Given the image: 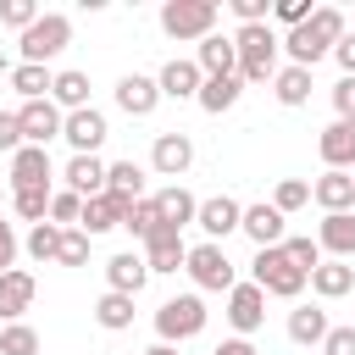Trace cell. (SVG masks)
<instances>
[{
    "instance_id": "cell-1",
    "label": "cell",
    "mask_w": 355,
    "mask_h": 355,
    "mask_svg": "<svg viewBox=\"0 0 355 355\" xmlns=\"http://www.w3.org/2000/svg\"><path fill=\"white\" fill-rule=\"evenodd\" d=\"M349 28H344V11L338 6H316L311 11V22H300V28H288L283 33V50H288V67H316L322 55H333V44L344 39Z\"/></svg>"
},
{
    "instance_id": "cell-2",
    "label": "cell",
    "mask_w": 355,
    "mask_h": 355,
    "mask_svg": "<svg viewBox=\"0 0 355 355\" xmlns=\"http://www.w3.org/2000/svg\"><path fill=\"white\" fill-rule=\"evenodd\" d=\"M233 50H239V78H244V83H272V78H277V50H283V39L272 33V22L239 28V33H233Z\"/></svg>"
},
{
    "instance_id": "cell-3",
    "label": "cell",
    "mask_w": 355,
    "mask_h": 355,
    "mask_svg": "<svg viewBox=\"0 0 355 355\" xmlns=\"http://www.w3.org/2000/svg\"><path fill=\"white\" fill-rule=\"evenodd\" d=\"M205 322H211V311H205L200 294H172V300H161V311H155V333H161V344H172V349L189 344V338H200Z\"/></svg>"
},
{
    "instance_id": "cell-4",
    "label": "cell",
    "mask_w": 355,
    "mask_h": 355,
    "mask_svg": "<svg viewBox=\"0 0 355 355\" xmlns=\"http://www.w3.org/2000/svg\"><path fill=\"white\" fill-rule=\"evenodd\" d=\"M216 17H222L216 0H166V6H161V33L178 39V44H183V39L200 44V39L216 33Z\"/></svg>"
},
{
    "instance_id": "cell-5",
    "label": "cell",
    "mask_w": 355,
    "mask_h": 355,
    "mask_svg": "<svg viewBox=\"0 0 355 355\" xmlns=\"http://www.w3.org/2000/svg\"><path fill=\"white\" fill-rule=\"evenodd\" d=\"M67 44H72V17H67V11H44L28 33H17V50H22V61H28V67L55 61Z\"/></svg>"
},
{
    "instance_id": "cell-6",
    "label": "cell",
    "mask_w": 355,
    "mask_h": 355,
    "mask_svg": "<svg viewBox=\"0 0 355 355\" xmlns=\"http://www.w3.org/2000/svg\"><path fill=\"white\" fill-rule=\"evenodd\" d=\"M250 283H261V288L277 294V300H300V288H305L311 277L288 261L283 244H272V250H255V261H250Z\"/></svg>"
},
{
    "instance_id": "cell-7",
    "label": "cell",
    "mask_w": 355,
    "mask_h": 355,
    "mask_svg": "<svg viewBox=\"0 0 355 355\" xmlns=\"http://www.w3.org/2000/svg\"><path fill=\"white\" fill-rule=\"evenodd\" d=\"M183 272L194 277V294H233V288H239V272H233L227 250L211 244V239L189 250V266H183Z\"/></svg>"
},
{
    "instance_id": "cell-8",
    "label": "cell",
    "mask_w": 355,
    "mask_h": 355,
    "mask_svg": "<svg viewBox=\"0 0 355 355\" xmlns=\"http://www.w3.org/2000/svg\"><path fill=\"white\" fill-rule=\"evenodd\" d=\"M17 122H22V139L44 150L50 139H61V128H67V111H61L55 100H22V105H17Z\"/></svg>"
},
{
    "instance_id": "cell-9",
    "label": "cell",
    "mask_w": 355,
    "mask_h": 355,
    "mask_svg": "<svg viewBox=\"0 0 355 355\" xmlns=\"http://www.w3.org/2000/svg\"><path fill=\"white\" fill-rule=\"evenodd\" d=\"M227 327H233V338H250L261 322H266V288L261 283H239L233 294H227Z\"/></svg>"
},
{
    "instance_id": "cell-10",
    "label": "cell",
    "mask_w": 355,
    "mask_h": 355,
    "mask_svg": "<svg viewBox=\"0 0 355 355\" xmlns=\"http://www.w3.org/2000/svg\"><path fill=\"white\" fill-rule=\"evenodd\" d=\"M61 139L72 144V155H100V144L111 139V128H105V111H67V128H61Z\"/></svg>"
},
{
    "instance_id": "cell-11",
    "label": "cell",
    "mask_w": 355,
    "mask_h": 355,
    "mask_svg": "<svg viewBox=\"0 0 355 355\" xmlns=\"http://www.w3.org/2000/svg\"><path fill=\"white\" fill-rule=\"evenodd\" d=\"M194 222H200V233H205L211 244H222L227 233L244 227V205H239L233 194H211V200H200V216H194Z\"/></svg>"
},
{
    "instance_id": "cell-12",
    "label": "cell",
    "mask_w": 355,
    "mask_h": 355,
    "mask_svg": "<svg viewBox=\"0 0 355 355\" xmlns=\"http://www.w3.org/2000/svg\"><path fill=\"white\" fill-rule=\"evenodd\" d=\"M150 166L161 172V178H183L189 166H194V139L189 133H155V144H150Z\"/></svg>"
},
{
    "instance_id": "cell-13",
    "label": "cell",
    "mask_w": 355,
    "mask_h": 355,
    "mask_svg": "<svg viewBox=\"0 0 355 355\" xmlns=\"http://www.w3.org/2000/svg\"><path fill=\"white\" fill-rule=\"evenodd\" d=\"M316 155L327 161V172H355V122L333 116L322 128V139H316Z\"/></svg>"
},
{
    "instance_id": "cell-14",
    "label": "cell",
    "mask_w": 355,
    "mask_h": 355,
    "mask_svg": "<svg viewBox=\"0 0 355 355\" xmlns=\"http://www.w3.org/2000/svg\"><path fill=\"white\" fill-rule=\"evenodd\" d=\"M33 294H39L33 272H22V266L0 272V327H6V322H22V311L33 305Z\"/></svg>"
},
{
    "instance_id": "cell-15",
    "label": "cell",
    "mask_w": 355,
    "mask_h": 355,
    "mask_svg": "<svg viewBox=\"0 0 355 355\" xmlns=\"http://www.w3.org/2000/svg\"><path fill=\"white\" fill-rule=\"evenodd\" d=\"M116 105H122L128 116H150V111L161 105V83L144 78V72H122V78H116Z\"/></svg>"
},
{
    "instance_id": "cell-16",
    "label": "cell",
    "mask_w": 355,
    "mask_h": 355,
    "mask_svg": "<svg viewBox=\"0 0 355 355\" xmlns=\"http://www.w3.org/2000/svg\"><path fill=\"white\" fill-rule=\"evenodd\" d=\"M50 178H55V166H50V150H39V144H22V150L11 155V189H50Z\"/></svg>"
},
{
    "instance_id": "cell-17",
    "label": "cell",
    "mask_w": 355,
    "mask_h": 355,
    "mask_svg": "<svg viewBox=\"0 0 355 355\" xmlns=\"http://www.w3.org/2000/svg\"><path fill=\"white\" fill-rule=\"evenodd\" d=\"M61 178H67V189H72V194L94 200V194H105V183H111V166H105L100 155H72V161L61 166Z\"/></svg>"
},
{
    "instance_id": "cell-18",
    "label": "cell",
    "mask_w": 355,
    "mask_h": 355,
    "mask_svg": "<svg viewBox=\"0 0 355 355\" xmlns=\"http://www.w3.org/2000/svg\"><path fill=\"white\" fill-rule=\"evenodd\" d=\"M128 205H133V200H122V194H111V189H105V194H94V200H83V222H78V227H83L89 239H100V233H111V227H122V216H128Z\"/></svg>"
},
{
    "instance_id": "cell-19",
    "label": "cell",
    "mask_w": 355,
    "mask_h": 355,
    "mask_svg": "<svg viewBox=\"0 0 355 355\" xmlns=\"http://www.w3.org/2000/svg\"><path fill=\"white\" fill-rule=\"evenodd\" d=\"M316 244H322V255H333V261H355V211H333V216H322Z\"/></svg>"
},
{
    "instance_id": "cell-20",
    "label": "cell",
    "mask_w": 355,
    "mask_h": 355,
    "mask_svg": "<svg viewBox=\"0 0 355 355\" xmlns=\"http://www.w3.org/2000/svg\"><path fill=\"white\" fill-rule=\"evenodd\" d=\"M155 83H161V100H200V83H205V72L194 67V61H166L161 72H155Z\"/></svg>"
},
{
    "instance_id": "cell-21",
    "label": "cell",
    "mask_w": 355,
    "mask_h": 355,
    "mask_svg": "<svg viewBox=\"0 0 355 355\" xmlns=\"http://www.w3.org/2000/svg\"><path fill=\"white\" fill-rule=\"evenodd\" d=\"M239 233H250L255 239V250H272V244H283L288 233H283V211L272 205V200H261V205H244V227Z\"/></svg>"
},
{
    "instance_id": "cell-22",
    "label": "cell",
    "mask_w": 355,
    "mask_h": 355,
    "mask_svg": "<svg viewBox=\"0 0 355 355\" xmlns=\"http://www.w3.org/2000/svg\"><path fill=\"white\" fill-rule=\"evenodd\" d=\"M105 283H111L116 294H133V300H139V288L150 283V261H144L139 250H122V255L105 261Z\"/></svg>"
},
{
    "instance_id": "cell-23",
    "label": "cell",
    "mask_w": 355,
    "mask_h": 355,
    "mask_svg": "<svg viewBox=\"0 0 355 355\" xmlns=\"http://www.w3.org/2000/svg\"><path fill=\"white\" fill-rule=\"evenodd\" d=\"M311 200L333 216V211H355V172H322L311 183Z\"/></svg>"
},
{
    "instance_id": "cell-24",
    "label": "cell",
    "mask_w": 355,
    "mask_h": 355,
    "mask_svg": "<svg viewBox=\"0 0 355 355\" xmlns=\"http://www.w3.org/2000/svg\"><path fill=\"white\" fill-rule=\"evenodd\" d=\"M144 261H150V272H183V266H189L183 233H178V227H161V233L144 244Z\"/></svg>"
},
{
    "instance_id": "cell-25",
    "label": "cell",
    "mask_w": 355,
    "mask_h": 355,
    "mask_svg": "<svg viewBox=\"0 0 355 355\" xmlns=\"http://www.w3.org/2000/svg\"><path fill=\"white\" fill-rule=\"evenodd\" d=\"M194 67H200L205 78H227V72H239V50H233V39H227V33H211V39H200V50H194Z\"/></svg>"
},
{
    "instance_id": "cell-26",
    "label": "cell",
    "mask_w": 355,
    "mask_h": 355,
    "mask_svg": "<svg viewBox=\"0 0 355 355\" xmlns=\"http://www.w3.org/2000/svg\"><path fill=\"white\" fill-rule=\"evenodd\" d=\"M355 288V266L349 261H322L316 272H311V294L316 300H344Z\"/></svg>"
},
{
    "instance_id": "cell-27",
    "label": "cell",
    "mask_w": 355,
    "mask_h": 355,
    "mask_svg": "<svg viewBox=\"0 0 355 355\" xmlns=\"http://www.w3.org/2000/svg\"><path fill=\"white\" fill-rule=\"evenodd\" d=\"M239 94H244V78H239V72H227V78H205V83H200V111L222 116V111L239 105Z\"/></svg>"
},
{
    "instance_id": "cell-28",
    "label": "cell",
    "mask_w": 355,
    "mask_h": 355,
    "mask_svg": "<svg viewBox=\"0 0 355 355\" xmlns=\"http://www.w3.org/2000/svg\"><path fill=\"white\" fill-rule=\"evenodd\" d=\"M155 205H161V216H166V227H178V233H183V227H189V222L200 216V200H194V194H189L183 183H166V189L155 194Z\"/></svg>"
},
{
    "instance_id": "cell-29",
    "label": "cell",
    "mask_w": 355,
    "mask_h": 355,
    "mask_svg": "<svg viewBox=\"0 0 355 355\" xmlns=\"http://www.w3.org/2000/svg\"><path fill=\"white\" fill-rule=\"evenodd\" d=\"M327 333H333V322H327L322 305H294V311H288V338H294V344H322Z\"/></svg>"
},
{
    "instance_id": "cell-30",
    "label": "cell",
    "mask_w": 355,
    "mask_h": 355,
    "mask_svg": "<svg viewBox=\"0 0 355 355\" xmlns=\"http://www.w3.org/2000/svg\"><path fill=\"white\" fill-rule=\"evenodd\" d=\"M122 227L139 239V244H150L161 227H166V216H161V205H155V194H144V200H133L128 205V216H122Z\"/></svg>"
},
{
    "instance_id": "cell-31",
    "label": "cell",
    "mask_w": 355,
    "mask_h": 355,
    "mask_svg": "<svg viewBox=\"0 0 355 355\" xmlns=\"http://www.w3.org/2000/svg\"><path fill=\"white\" fill-rule=\"evenodd\" d=\"M50 100L61 105V111H89V72H55V83H50Z\"/></svg>"
},
{
    "instance_id": "cell-32",
    "label": "cell",
    "mask_w": 355,
    "mask_h": 355,
    "mask_svg": "<svg viewBox=\"0 0 355 355\" xmlns=\"http://www.w3.org/2000/svg\"><path fill=\"white\" fill-rule=\"evenodd\" d=\"M94 322H100L105 333H122V327H133V294H116V288H105V294L94 300Z\"/></svg>"
},
{
    "instance_id": "cell-33",
    "label": "cell",
    "mask_w": 355,
    "mask_h": 355,
    "mask_svg": "<svg viewBox=\"0 0 355 355\" xmlns=\"http://www.w3.org/2000/svg\"><path fill=\"white\" fill-rule=\"evenodd\" d=\"M272 94H277V105H305L311 100V72L305 67H277V78H272Z\"/></svg>"
},
{
    "instance_id": "cell-34",
    "label": "cell",
    "mask_w": 355,
    "mask_h": 355,
    "mask_svg": "<svg viewBox=\"0 0 355 355\" xmlns=\"http://www.w3.org/2000/svg\"><path fill=\"white\" fill-rule=\"evenodd\" d=\"M50 83H55L50 67H28V61L11 67V89H17L22 100H50Z\"/></svg>"
},
{
    "instance_id": "cell-35",
    "label": "cell",
    "mask_w": 355,
    "mask_h": 355,
    "mask_svg": "<svg viewBox=\"0 0 355 355\" xmlns=\"http://www.w3.org/2000/svg\"><path fill=\"white\" fill-rule=\"evenodd\" d=\"M50 194L55 189H11V211L39 227V222H50Z\"/></svg>"
},
{
    "instance_id": "cell-36",
    "label": "cell",
    "mask_w": 355,
    "mask_h": 355,
    "mask_svg": "<svg viewBox=\"0 0 355 355\" xmlns=\"http://www.w3.org/2000/svg\"><path fill=\"white\" fill-rule=\"evenodd\" d=\"M105 189L122 194V200H144V166L139 161H111V183Z\"/></svg>"
},
{
    "instance_id": "cell-37",
    "label": "cell",
    "mask_w": 355,
    "mask_h": 355,
    "mask_svg": "<svg viewBox=\"0 0 355 355\" xmlns=\"http://www.w3.org/2000/svg\"><path fill=\"white\" fill-rule=\"evenodd\" d=\"M22 250H28L39 266H50V261H55V250H61V227H55V222H39V227H28Z\"/></svg>"
},
{
    "instance_id": "cell-38",
    "label": "cell",
    "mask_w": 355,
    "mask_h": 355,
    "mask_svg": "<svg viewBox=\"0 0 355 355\" xmlns=\"http://www.w3.org/2000/svg\"><path fill=\"white\" fill-rule=\"evenodd\" d=\"M0 355H39V333L28 322H6L0 327Z\"/></svg>"
},
{
    "instance_id": "cell-39",
    "label": "cell",
    "mask_w": 355,
    "mask_h": 355,
    "mask_svg": "<svg viewBox=\"0 0 355 355\" xmlns=\"http://www.w3.org/2000/svg\"><path fill=\"white\" fill-rule=\"evenodd\" d=\"M50 222H55V227H78V222H83V194L55 189V194H50Z\"/></svg>"
},
{
    "instance_id": "cell-40",
    "label": "cell",
    "mask_w": 355,
    "mask_h": 355,
    "mask_svg": "<svg viewBox=\"0 0 355 355\" xmlns=\"http://www.w3.org/2000/svg\"><path fill=\"white\" fill-rule=\"evenodd\" d=\"M55 266H89V233H83V227H61Z\"/></svg>"
},
{
    "instance_id": "cell-41",
    "label": "cell",
    "mask_w": 355,
    "mask_h": 355,
    "mask_svg": "<svg viewBox=\"0 0 355 355\" xmlns=\"http://www.w3.org/2000/svg\"><path fill=\"white\" fill-rule=\"evenodd\" d=\"M272 205L288 216V211H300V205H311V183L305 178H283L277 189H272Z\"/></svg>"
},
{
    "instance_id": "cell-42",
    "label": "cell",
    "mask_w": 355,
    "mask_h": 355,
    "mask_svg": "<svg viewBox=\"0 0 355 355\" xmlns=\"http://www.w3.org/2000/svg\"><path fill=\"white\" fill-rule=\"evenodd\" d=\"M39 17H44V11H39L33 0H0V22H6V28H17V33H28Z\"/></svg>"
},
{
    "instance_id": "cell-43",
    "label": "cell",
    "mask_w": 355,
    "mask_h": 355,
    "mask_svg": "<svg viewBox=\"0 0 355 355\" xmlns=\"http://www.w3.org/2000/svg\"><path fill=\"white\" fill-rule=\"evenodd\" d=\"M283 250H288V261H294L305 277L322 266V244H316V239H283Z\"/></svg>"
},
{
    "instance_id": "cell-44",
    "label": "cell",
    "mask_w": 355,
    "mask_h": 355,
    "mask_svg": "<svg viewBox=\"0 0 355 355\" xmlns=\"http://www.w3.org/2000/svg\"><path fill=\"white\" fill-rule=\"evenodd\" d=\"M311 11H316L311 0H277V6H272V17H277L283 28H300V22H311Z\"/></svg>"
},
{
    "instance_id": "cell-45",
    "label": "cell",
    "mask_w": 355,
    "mask_h": 355,
    "mask_svg": "<svg viewBox=\"0 0 355 355\" xmlns=\"http://www.w3.org/2000/svg\"><path fill=\"white\" fill-rule=\"evenodd\" d=\"M28 139H22V122H17V111H0V150L6 155H17Z\"/></svg>"
},
{
    "instance_id": "cell-46",
    "label": "cell",
    "mask_w": 355,
    "mask_h": 355,
    "mask_svg": "<svg viewBox=\"0 0 355 355\" xmlns=\"http://www.w3.org/2000/svg\"><path fill=\"white\" fill-rule=\"evenodd\" d=\"M333 111H338L344 122H355V78H338V83H333Z\"/></svg>"
},
{
    "instance_id": "cell-47",
    "label": "cell",
    "mask_w": 355,
    "mask_h": 355,
    "mask_svg": "<svg viewBox=\"0 0 355 355\" xmlns=\"http://www.w3.org/2000/svg\"><path fill=\"white\" fill-rule=\"evenodd\" d=\"M17 250H22V239H17V227L0 216V272H11V266H17Z\"/></svg>"
},
{
    "instance_id": "cell-48",
    "label": "cell",
    "mask_w": 355,
    "mask_h": 355,
    "mask_svg": "<svg viewBox=\"0 0 355 355\" xmlns=\"http://www.w3.org/2000/svg\"><path fill=\"white\" fill-rule=\"evenodd\" d=\"M322 355H355V327H333L322 338Z\"/></svg>"
},
{
    "instance_id": "cell-49",
    "label": "cell",
    "mask_w": 355,
    "mask_h": 355,
    "mask_svg": "<svg viewBox=\"0 0 355 355\" xmlns=\"http://www.w3.org/2000/svg\"><path fill=\"white\" fill-rule=\"evenodd\" d=\"M333 61L344 67V78H355V33H344V39L333 44Z\"/></svg>"
},
{
    "instance_id": "cell-50",
    "label": "cell",
    "mask_w": 355,
    "mask_h": 355,
    "mask_svg": "<svg viewBox=\"0 0 355 355\" xmlns=\"http://www.w3.org/2000/svg\"><path fill=\"white\" fill-rule=\"evenodd\" d=\"M211 355H261V349H255L250 338H222V344H216Z\"/></svg>"
},
{
    "instance_id": "cell-51",
    "label": "cell",
    "mask_w": 355,
    "mask_h": 355,
    "mask_svg": "<svg viewBox=\"0 0 355 355\" xmlns=\"http://www.w3.org/2000/svg\"><path fill=\"white\" fill-rule=\"evenodd\" d=\"M144 355H178V349H172V344H150Z\"/></svg>"
},
{
    "instance_id": "cell-52",
    "label": "cell",
    "mask_w": 355,
    "mask_h": 355,
    "mask_svg": "<svg viewBox=\"0 0 355 355\" xmlns=\"http://www.w3.org/2000/svg\"><path fill=\"white\" fill-rule=\"evenodd\" d=\"M0 205H6V189H0Z\"/></svg>"
}]
</instances>
